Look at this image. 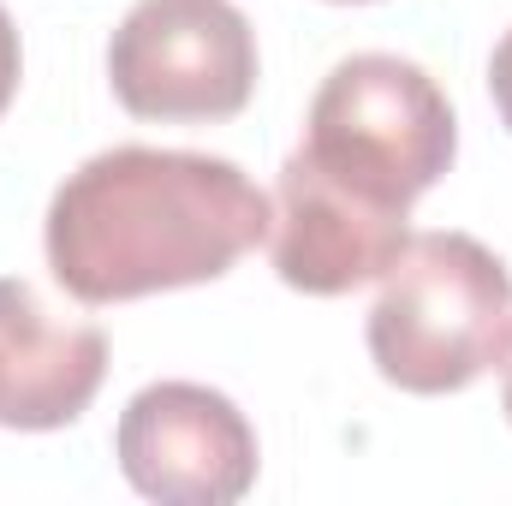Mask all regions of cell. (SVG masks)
<instances>
[{
	"mask_svg": "<svg viewBox=\"0 0 512 506\" xmlns=\"http://www.w3.org/2000/svg\"><path fill=\"white\" fill-rule=\"evenodd\" d=\"M453 149H459V126L441 84L399 54L340 60L322 78L298 143V155L322 179L399 215H411V203L441 185Z\"/></svg>",
	"mask_w": 512,
	"mask_h": 506,
	"instance_id": "obj_3",
	"label": "cell"
},
{
	"mask_svg": "<svg viewBox=\"0 0 512 506\" xmlns=\"http://www.w3.org/2000/svg\"><path fill=\"white\" fill-rule=\"evenodd\" d=\"M108 376V334L54 316L30 280H0V429H66Z\"/></svg>",
	"mask_w": 512,
	"mask_h": 506,
	"instance_id": "obj_7",
	"label": "cell"
},
{
	"mask_svg": "<svg viewBox=\"0 0 512 506\" xmlns=\"http://www.w3.org/2000/svg\"><path fill=\"white\" fill-rule=\"evenodd\" d=\"M18 72H24V48H18V30H12V18H6V6H0V114H6L12 96H18Z\"/></svg>",
	"mask_w": 512,
	"mask_h": 506,
	"instance_id": "obj_8",
	"label": "cell"
},
{
	"mask_svg": "<svg viewBox=\"0 0 512 506\" xmlns=\"http://www.w3.org/2000/svg\"><path fill=\"white\" fill-rule=\"evenodd\" d=\"M108 84L131 120H233L256 90V30L233 0H137L108 42Z\"/></svg>",
	"mask_w": 512,
	"mask_h": 506,
	"instance_id": "obj_4",
	"label": "cell"
},
{
	"mask_svg": "<svg viewBox=\"0 0 512 506\" xmlns=\"http://www.w3.org/2000/svg\"><path fill=\"white\" fill-rule=\"evenodd\" d=\"M370 358L399 393H459L512 352V274L471 233H423L382 274L364 322Z\"/></svg>",
	"mask_w": 512,
	"mask_h": 506,
	"instance_id": "obj_2",
	"label": "cell"
},
{
	"mask_svg": "<svg viewBox=\"0 0 512 506\" xmlns=\"http://www.w3.org/2000/svg\"><path fill=\"white\" fill-rule=\"evenodd\" d=\"M274 274L292 292L310 298H340L370 280H382L411 245V215L376 209L334 179H322L298 149L280 167L274 185Z\"/></svg>",
	"mask_w": 512,
	"mask_h": 506,
	"instance_id": "obj_6",
	"label": "cell"
},
{
	"mask_svg": "<svg viewBox=\"0 0 512 506\" xmlns=\"http://www.w3.org/2000/svg\"><path fill=\"white\" fill-rule=\"evenodd\" d=\"M489 96L501 108V126L512 131V30L495 42V60H489Z\"/></svg>",
	"mask_w": 512,
	"mask_h": 506,
	"instance_id": "obj_9",
	"label": "cell"
},
{
	"mask_svg": "<svg viewBox=\"0 0 512 506\" xmlns=\"http://www.w3.org/2000/svg\"><path fill=\"white\" fill-rule=\"evenodd\" d=\"M114 459L143 501L233 506L256 483V429L203 381H155L120 411Z\"/></svg>",
	"mask_w": 512,
	"mask_h": 506,
	"instance_id": "obj_5",
	"label": "cell"
},
{
	"mask_svg": "<svg viewBox=\"0 0 512 506\" xmlns=\"http://www.w3.org/2000/svg\"><path fill=\"white\" fill-rule=\"evenodd\" d=\"M340 6H364V0H340Z\"/></svg>",
	"mask_w": 512,
	"mask_h": 506,
	"instance_id": "obj_11",
	"label": "cell"
},
{
	"mask_svg": "<svg viewBox=\"0 0 512 506\" xmlns=\"http://www.w3.org/2000/svg\"><path fill=\"white\" fill-rule=\"evenodd\" d=\"M501 405H507V417H512V352H507V381H501Z\"/></svg>",
	"mask_w": 512,
	"mask_h": 506,
	"instance_id": "obj_10",
	"label": "cell"
},
{
	"mask_svg": "<svg viewBox=\"0 0 512 506\" xmlns=\"http://www.w3.org/2000/svg\"><path fill=\"white\" fill-rule=\"evenodd\" d=\"M274 227V203L227 155L120 143L48 203V268L78 304H131L221 280Z\"/></svg>",
	"mask_w": 512,
	"mask_h": 506,
	"instance_id": "obj_1",
	"label": "cell"
}]
</instances>
